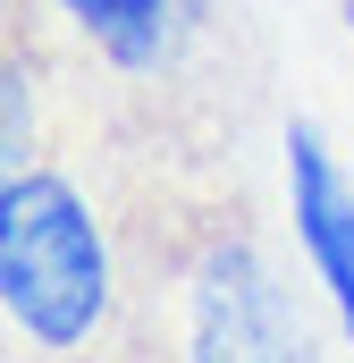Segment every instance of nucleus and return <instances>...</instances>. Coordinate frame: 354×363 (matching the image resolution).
I'll list each match as a JSON object with an SVG mask.
<instances>
[{"mask_svg":"<svg viewBox=\"0 0 354 363\" xmlns=\"http://www.w3.org/2000/svg\"><path fill=\"white\" fill-rule=\"evenodd\" d=\"M287 152H295V161H287V178H295V228H304L312 262L329 279V296H338V321H346V338H354V194H346V178L329 169V152H321L312 127H295Z\"/></svg>","mask_w":354,"mask_h":363,"instance_id":"7ed1b4c3","label":"nucleus"},{"mask_svg":"<svg viewBox=\"0 0 354 363\" xmlns=\"http://www.w3.org/2000/svg\"><path fill=\"white\" fill-rule=\"evenodd\" d=\"M346 26H354V0H346Z\"/></svg>","mask_w":354,"mask_h":363,"instance_id":"39448f33","label":"nucleus"},{"mask_svg":"<svg viewBox=\"0 0 354 363\" xmlns=\"http://www.w3.org/2000/svg\"><path fill=\"white\" fill-rule=\"evenodd\" d=\"M93 43H110L118 60H161L169 43V9L177 0H59Z\"/></svg>","mask_w":354,"mask_h":363,"instance_id":"20e7f679","label":"nucleus"},{"mask_svg":"<svg viewBox=\"0 0 354 363\" xmlns=\"http://www.w3.org/2000/svg\"><path fill=\"white\" fill-rule=\"evenodd\" d=\"M194 363H312V338L253 245H211L194 271Z\"/></svg>","mask_w":354,"mask_h":363,"instance_id":"f03ea898","label":"nucleus"},{"mask_svg":"<svg viewBox=\"0 0 354 363\" xmlns=\"http://www.w3.org/2000/svg\"><path fill=\"white\" fill-rule=\"evenodd\" d=\"M0 296L34 347H76L110 304V254L93 211L59 178H8L0 194Z\"/></svg>","mask_w":354,"mask_h":363,"instance_id":"f257e3e1","label":"nucleus"}]
</instances>
